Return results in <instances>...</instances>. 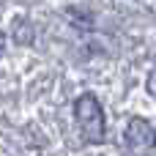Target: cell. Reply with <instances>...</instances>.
Here are the masks:
<instances>
[{
	"label": "cell",
	"mask_w": 156,
	"mask_h": 156,
	"mask_svg": "<svg viewBox=\"0 0 156 156\" xmlns=\"http://www.w3.org/2000/svg\"><path fill=\"white\" fill-rule=\"evenodd\" d=\"M74 118H77V126L85 137V143H93L99 145L107 134V123H104V110L99 104V99L93 93H82L77 101H74Z\"/></svg>",
	"instance_id": "6da1fadb"
},
{
	"label": "cell",
	"mask_w": 156,
	"mask_h": 156,
	"mask_svg": "<svg viewBox=\"0 0 156 156\" xmlns=\"http://www.w3.org/2000/svg\"><path fill=\"white\" fill-rule=\"evenodd\" d=\"M126 145L137 156H148L156 145V132L145 118H132L126 126Z\"/></svg>",
	"instance_id": "7a4b0ae2"
},
{
	"label": "cell",
	"mask_w": 156,
	"mask_h": 156,
	"mask_svg": "<svg viewBox=\"0 0 156 156\" xmlns=\"http://www.w3.org/2000/svg\"><path fill=\"white\" fill-rule=\"evenodd\" d=\"M148 90H151V93L156 96V69L151 71V74H148Z\"/></svg>",
	"instance_id": "3957f363"
}]
</instances>
